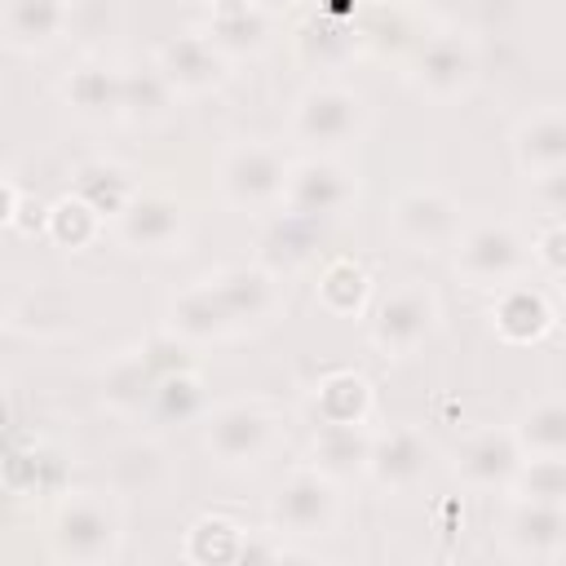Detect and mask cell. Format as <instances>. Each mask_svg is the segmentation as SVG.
<instances>
[{"label": "cell", "mask_w": 566, "mask_h": 566, "mask_svg": "<svg viewBox=\"0 0 566 566\" xmlns=\"http://www.w3.org/2000/svg\"><path fill=\"white\" fill-rule=\"evenodd\" d=\"M279 411L265 398H230L203 411V447L226 469L261 464L279 442Z\"/></svg>", "instance_id": "obj_1"}, {"label": "cell", "mask_w": 566, "mask_h": 566, "mask_svg": "<svg viewBox=\"0 0 566 566\" xmlns=\"http://www.w3.org/2000/svg\"><path fill=\"white\" fill-rule=\"evenodd\" d=\"M367 124V102L363 93H354L349 84L336 80H318L310 84L296 106H292V137L301 146H310V155H336L340 146H349Z\"/></svg>", "instance_id": "obj_2"}, {"label": "cell", "mask_w": 566, "mask_h": 566, "mask_svg": "<svg viewBox=\"0 0 566 566\" xmlns=\"http://www.w3.org/2000/svg\"><path fill=\"white\" fill-rule=\"evenodd\" d=\"M438 323H442L438 292L424 287L420 279H407L376 301V310L367 318V336L385 358H411L429 345Z\"/></svg>", "instance_id": "obj_3"}, {"label": "cell", "mask_w": 566, "mask_h": 566, "mask_svg": "<svg viewBox=\"0 0 566 566\" xmlns=\"http://www.w3.org/2000/svg\"><path fill=\"white\" fill-rule=\"evenodd\" d=\"M451 265L469 287H504L522 279L526 261V239L517 234L513 221H464L455 243H451Z\"/></svg>", "instance_id": "obj_4"}, {"label": "cell", "mask_w": 566, "mask_h": 566, "mask_svg": "<svg viewBox=\"0 0 566 566\" xmlns=\"http://www.w3.org/2000/svg\"><path fill=\"white\" fill-rule=\"evenodd\" d=\"M358 199V177L336 155H301L287 164V181L279 195V208L301 221H332Z\"/></svg>", "instance_id": "obj_5"}, {"label": "cell", "mask_w": 566, "mask_h": 566, "mask_svg": "<svg viewBox=\"0 0 566 566\" xmlns=\"http://www.w3.org/2000/svg\"><path fill=\"white\" fill-rule=\"evenodd\" d=\"M287 181V159L274 142H234L221 164H217V190L230 208L243 212H261V208H279Z\"/></svg>", "instance_id": "obj_6"}, {"label": "cell", "mask_w": 566, "mask_h": 566, "mask_svg": "<svg viewBox=\"0 0 566 566\" xmlns=\"http://www.w3.org/2000/svg\"><path fill=\"white\" fill-rule=\"evenodd\" d=\"M119 509L97 491H71L53 513V553L71 562H111L119 553Z\"/></svg>", "instance_id": "obj_7"}, {"label": "cell", "mask_w": 566, "mask_h": 566, "mask_svg": "<svg viewBox=\"0 0 566 566\" xmlns=\"http://www.w3.org/2000/svg\"><path fill=\"white\" fill-rule=\"evenodd\" d=\"M340 482H332L327 473L301 464L292 469L270 504L274 517V535H292V539H314V535H332L340 522Z\"/></svg>", "instance_id": "obj_8"}, {"label": "cell", "mask_w": 566, "mask_h": 566, "mask_svg": "<svg viewBox=\"0 0 566 566\" xmlns=\"http://www.w3.org/2000/svg\"><path fill=\"white\" fill-rule=\"evenodd\" d=\"M464 226V208L442 186H411L389 208V234L411 252H438L451 248Z\"/></svg>", "instance_id": "obj_9"}, {"label": "cell", "mask_w": 566, "mask_h": 566, "mask_svg": "<svg viewBox=\"0 0 566 566\" xmlns=\"http://www.w3.org/2000/svg\"><path fill=\"white\" fill-rule=\"evenodd\" d=\"M407 80L429 102H455L478 80V44L464 31H438V35L416 44Z\"/></svg>", "instance_id": "obj_10"}, {"label": "cell", "mask_w": 566, "mask_h": 566, "mask_svg": "<svg viewBox=\"0 0 566 566\" xmlns=\"http://www.w3.org/2000/svg\"><path fill=\"white\" fill-rule=\"evenodd\" d=\"M111 226L128 252L168 256V252H181L186 243V212L168 190H137Z\"/></svg>", "instance_id": "obj_11"}, {"label": "cell", "mask_w": 566, "mask_h": 566, "mask_svg": "<svg viewBox=\"0 0 566 566\" xmlns=\"http://www.w3.org/2000/svg\"><path fill=\"white\" fill-rule=\"evenodd\" d=\"M433 469V447L424 438V429L416 424H394L385 433H371V451H367V478L385 491V495H407L416 491Z\"/></svg>", "instance_id": "obj_12"}, {"label": "cell", "mask_w": 566, "mask_h": 566, "mask_svg": "<svg viewBox=\"0 0 566 566\" xmlns=\"http://www.w3.org/2000/svg\"><path fill=\"white\" fill-rule=\"evenodd\" d=\"M155 71L164 75V84L177 97H203V93H212V88L226 84L230 57L203 31H186V35H172V40L159 44Z\"/></svg>", "instance_id": "obj_13"}, {"label": "cell", "mask_w": 566, "mask_h": 566, "mask_svg": "<svg viewBox=\"0 0 566 566\" xmlns=\"http://www.w3.org/2000/svg\"><path fill=\"white\" fill-rule=\"evenodd\" d=\"M208 279H212V287H217V296H221V305H226L234 332L274 323L279 310H283V301H287L283 274L265 270L261 261H252V265H226V270H217V274H208Z\"/></svg>", "instance_id": "obj_14"}, {"label": "cell", "mask_w": 566, "mask_h": 566, "mask_svg": "<svg viewBox=\"0 0 566 566\" xmlns=\"http://www.w3.org/2000/svg\"><path fill=\"white\" fill-rule=\"evenodd\" d=\"M522 464V447L513 438L509 424H486V429H473L455 442L451 451V469L464 486L473 491H504L509 478L517 473Z\"/></svg>", "instance_id": "obj_15"}, {"label": "cell", "mask_w": 566, "mask_h": 566, "mask_svg": "<svg viewBox=\"0 0 566 566\" xmlns=\"http://www.w3.org/2000/svg\"><path fill=\"white\" fill-rule=\"evenodd\" d=\"M500 539L522 562H557L562 544H566V513H562V504L509 500V517H504Z\"/></svg>", "instance_id": "obj_16"}, {"label": "cell", "mask_w": 566, "mask_h": 566, "mask_svg": "<svg viewBox=\"0 0 566 566\" xmlns=\"http://www.w3.org/2000/svg\"><path fill=\"white\" fill-rule=\"evenodd\" d=\"M553 323H557V310H553L544 287L522 283V279L495 287L491 327H495V336L504 345H535V340H544L553 332Z\"/></svg>", "instance_id": "obj_17"}, {"label": "cell", "mask_w": 566, "mask_h": 566, "mask_svg": "<svg viewBox=\"0 0 566 566\" xmlns=\"http://www.w3.org/2000/svg\"><path fill=\"white\" fill-rule=\"evenodd\" d=\"M168 336L181 340V345H208V340H221V336H234V323L212 287V279H195L190 287H181L172 301H168Z\"/></svg>", "instance_id": "obj_18"}, {"label": "cell", "mask_w": 566, "mask_h": 566, "mask_svg": "<svg viewBox=\"0 0 566 566\" xmlns=\"http://www.w3.org/2000/svg\"><path fill=\"white\" fill-rule=\"evenodd\" d=\"M71 0H0V40L18 53H44L66 35Z\"/></svg>", "instance_id": "obj_19"}, {"label": "cell", "mask_w": 566, "mask_h": 566, "mask_svg": "<svg viewBox=\"0 0 566 566\" xmlns=\"http://www.w3.org/2000/svg\"><path fill=\"white\" fill-rule=\"evenodd\" d=\"M513 159L526 177L566 168V115H562V106H539L513 128Z\"/></svg>", "instance_id": "obj_20"}, {"label": "cell", "mask_w": 566, "mask_h": 566, "mask_svg": "<svg viewBox=\"0 0 566 566\" xmlns=\"http://www.w3.org/2000/svg\"><path fill=\"white\" fill-rule=\"evenodd\" d=\"M119 93H124V71L111 66L106 57L88 53L66 80H62V97L75 115L84 119H106V115H119Z\"/></svg>", "instance_id": "obj_21"}, {"label": "cell", "mask_w": 566, "mask_h": 566, "mask_svg": "<svg viewBox=\"0 0 566 566\" xmlns=\"http://www.w3.org/2000/svg\"><path fill=\"white\" fill-rule=\"evenodd\" d=\"M230 62L243 57V53H261L270 40H274V18L270 9L252 4V0H234V4H221L203 31Z\"/></svg>", "instance_id": "obj_22"}, {"label": "cell", "mask_w": 566, "mask_h": 566, "mask_svg": "<svg viewBox=\"0 0 566 566\" xmlns=\"http://www.w3.org/2000/svg\"><path fill=\"white\" fill-rule=\"evenodd\" d=\"M367 451H371L367 424H318L310 442V469L327 473L332 482H345L367 469Z\"/></svg>", "instance_id": "obj_23"}, {"label": "cell", "mask_w": 566, "mask_h": 566, "mask_svg": "<svg viewBox=\"0 0 566 566\" xmlns=\"http://www.w3.org/2000/svg\"><path fill=\"white\" fill-rule=\"evenodd\" d=\"M314 416L318 424H367L371 420V385L358 371H327L314 394Z\"/></svg>", "instance_id": "obj_24"}, {"label": "cell", "mask_w": 566, "mask_h": 566, "mask_svg": "<svg viewBox=\"0 0 566 566\" xmlns=\"http://www.w3.org/2000/svg\"><path fill=\"white\" fill-rule=\"evenodd\" d=\"M314 301L332 314V318H358L371 301V274L349 261V256H336L323 265L318 283H314Z\"/></svg>", "instance_id": "obj_25"}, {"label": "cell", "mask_w": 566, "mask_h": 566, "mask_svg": "<svg viewBox=\"0 0 566 566\" xmlns=\"http://www.w3.org/2000/svg\"><path fill=\"white\" fill-rule=\"evenodd\" d=\"M159 367H155V349H133V354H119L106 376H102V398L115 407V411H142L150 389L159 385Z\"/></svg>", "instance_id": "obj_26"}, {"label": "cell", "mask_w": 566, "mask_h": 566, "mask_svg": "<svg viewBox=\"0 0 566 566\" xmlns=\"http://www.w3.org/2000/svg\"><path fill=\"white\" fill-rule=\"evenodd\" d=\"M102 221H115L119 217V208L142 190L137 181H133V172L124 168V164H115V159H93V164H84L80 172H75V186H71Z\"/></svg>", "instance_id": "obj_27"}, {"label": "cell", "mask_w": 566, "mask_h": 566, "mask_svg": "<svg viewBox=\"0 0 566 566\" xmlns=\"http://www.w3.org/2000/svg\"><path fill=\"white\" fill-rule=\"evenodd\" d=\"M142 411H146L155 424H186V420H195V416L208 411L203 380H199L195 371H186V367H172V371L159 376V385L150 389V398H146Z\"/></svg>", "instance_id": "obj_28"}, {"label": "cell", "mask_w": 566, "mask_h": 566, "mask_svg": "<svg viewBox=\"0 0 566 566\" xmlns=\"http://www.w3.org/2000/svg\"><path fill=\"white\" fill-rule=\"evenodd\" d=\"M509 429H513L522 455H566V407L557 394L535 398Z\"/></svg>", "instance_id": "obj_29"}, {"label": "cell", "mask_w": 566, "mask_h": 566, "mask_svg": "<svg viewBox=\"0 0 566 566\" xmlns=\"http://www.w3.org/2000/svg\"><path fill=\"white\" fill-rule=\"evenodd\" d=\"M314 221H301V217H279L265 234H261V265L265 270H274V274H287V270H296V265H305L310 261V252H314Z\"/></svg>", "instance_id": "obj_30"}, {"label": "cell", "mask_w": 566, "mask_h": 566, "mask_svg": "<svg viewBox=\"0 0 566 566\" xmlns=\"http://www.w3.org/2000/svg\"><path fill=\"white\" fill-rule=\"evenodd\" d=\"M177 102V93L164 84V75L155 71V62L146 71H124V93H119V115L124 119H164L168 106Z\"/></svg>", "instance_id": "obj_31"}, {"label": "cell", "mask_w": 566, "mask_h": 566, "mask_svg": "<svg viewBox=\"0 0 566 566\" xmlns=\"http://www.w3.org/2000/svg\"><path fill=\"white\" fill-rule=\"evenodd\" d=\"M97 230H102V217L71 190V195H62L53 208H44V234L53 239V243H62V248H71V252H80V248H88L93 239H97Z\"/></svg>", "instance_id": "obj_32"}, {"label": "cell", "mask_w": 566, "mask_h": 566, "mask_svg": "<svg viewBox=\"0 0 566 566\" xmlns=\"http://www.w3.org/2000/svg\"><path fill=\"white\" fill-rule=\"evenodd\" d=\"M248 553V539H243V526L230 522V517H199L190 531H186V557L190 562H230V557H243Z\"/></svg>", "instance_id": "obj_33"}, {"label": "cell", "mask_w": 566, "mask_h": 566, "mask_svg": "<svg viewBox=\"0 0 566 566\" xmlns=\"http://www.w3.org/2000/svg\"><path fill=\"white\" fill-rule=\"evenodd\" d=\"M111 473H115L119 491H155L164 482V473H168V460H164V451L155 442H128V447L115 451Z\"/></svg>", "instance_id": "obj_34"}, {"label": "cell", "mask_w": 566, "mask_h": 566, "mask_svg": "<svg viewBox=\"0 0 566 566\" xmlns=\"http://www.w3.org/2000/svg\"><path fill=\"white\" fill-rule=\"evenodd\" d=\"M526 261L548 279L557 283L566 274V226L562 217H544V226L535 230V239L526 243Z\"/></svg>", "instance_id": "obj_35"}, {"label": "cell", "mask_w": 566, "mask_h": 566, "mask_svg": "<svg viewBox=\"0 0 566 566\" xmlns=\"http://www.w3.org/2000/svg\"><path fill=\"white\" fill-rule=\"evenodd\" d=\"M119 22V0H71L66 4V35L93 44Z\"/></svg>", "instance_id": "obj_36"}, {"label": "cell", "mask_w": 566, "mask_h": 566, "mask_svg": "<svg viewBox=\"0 0 566 566\" xmlns=\"http://www.w3.org/2000/svg\"><path fill=\"white\" fill-rule=\"evenodd\" d=\"M526 181H531V199L539 203V212L544 217H562V208H566V168L539 172V177H526Z\"/></svg>", "instance_id": "obj_37"}, {"label": "cell", "mask_w": 566, "mask_h": 566, "mask_svg": "<svg viewBox=\"0 0 566 566\" xmlns=\"http://www.w3.org/2000/svg\"><path fill=\"white\" fill-rule=\"evenodd\" d=\"M18 203H22V199H18L13 181L0 172V226H13V221H18Z\"/></svg>", "instance_id": "obj_38"}, {"label": "cell", "mask_w": 566, "mask_h": 566, "mask_svg": "<svg viewBox=\"0 0 566 566\" xmlns=\"http://www.w3.org/2000/svg\"><path fill=\"white\" fill-rule=\"evenodd\" d=\"M0 354H4V327H0Z\"/></svg>", "instance_id": "obj_39"}]
</instances>
